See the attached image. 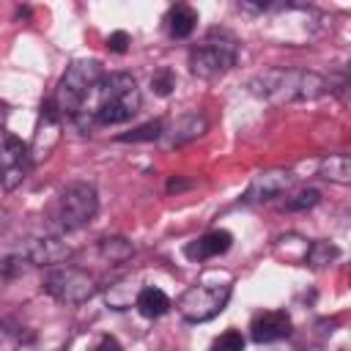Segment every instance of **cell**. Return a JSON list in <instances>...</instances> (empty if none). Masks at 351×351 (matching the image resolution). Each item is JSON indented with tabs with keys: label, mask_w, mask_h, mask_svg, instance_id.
I'll return each mask as SVG.
<instances>
[{
	"label": "cell",
	"mask_w": 351,
	"mask_h": 351,
	"mask_svg": "<svg viewBox=\"0 0 351 351\" xmlns=\"http://www.w3.org/2000/svg\"><path fill=\"white\" fill-rule=\"evenodd\" d=\"M329 90V82L307 69H285L274 66L252 77L250 93L271 101V104H291V101H313Z\"/></svg>",
	"instance_id": "6da1fadb"
},
{
	"label": "cell",
	"mask_w": 351,
	"mask_h": 351,
	"mask_svg": "<svg viewBox=\"0 0 351 351\" xmlns=\"http://www.w3.org/2000/svg\"><path fill=\"white\" fill-rule=\"evenodd\" d=\"M230 293H233L230 274H225V271H208V274H203L200 282L189 285L178 296L176 307H178V315L184 321L203 324V321H211L214 315H219L225 310Z\"/></svg>",
	"instance_id": "7a4b0ae2"
},
{
	"label": "cell",
	"mask_w": 351,
	"mask_h": 351,
	"mask_svg": "<svg viewBox=\"0 0 351 351\" xmlns=\"http://www.w3.org/2000/svg\"><path fill=\"white\" fill-rule=\"evenodd\" d=\"M140 101H143V96L137 88V80L126 71H115L110 77H101V82H99V104L93 110V118L101 126L123 123L132 115H137Z\"/></svg>",
	"instance_id": "3957f363"
},
{
	"label": "cell",
	"mask_w": 351,
	"mask_h": 351,
	"mask_svg": "<svg viewBox=\"0 0 351 351\" xmlns=\"http://www.w3.org/2000/svg\"><path fill=\"white\" fill-rule=\"evenodd\" d=\"M104 71L96 60H74L69 63V69L63 71L58 88H55V107L60 115H80V110L85 107V101L93 96V90L99 88Z\"/></svg>",
	"instance_id": "277c9868"
},
{
	"label": "cell",
	"mask_w": 351,
	"mask_h": 351,
	"mask_svg": "<svg viewBox=\"0 0 351 351\" xmlns=\"http://www.w3.org/2000/svg\"><path fill=\"white\" fill-rule=\"evenodd\" d=\"M236 58H239L236 38L222 33V30H208V36L192 47L189 69L200 80H217L236 66Z\"/></svg>",
	"instance_id": "5b68a950"
},
{
	"label": "cell",
	"mask_w": 351,
	"mask_h": 351,
	"mask_svg": "<svg viewBox=\"0 0 351 351\" xmlns=\"http://www.w3.org/2000/svg\"><path fill=\"white\" fill-rule=\"evenodd\" d=\"M41 288H44V293H49L52 299H58L63 304H82L96 293V280H93V274H88L82 269L58 263L44 274Z\"/></svg>",
	"instance_id": "8992f818"
},
{
	"label": "cell",
	"mask_w": 351,
	"mask_h": 351,
	"mask_svg": "<svg viewBox=\"0 0 351 351\" xmlns=\"http://www.w3.org/2000/svg\"><path fill=\"white\" fill-rule=\"evenodd\" d=\"M99 211V195L93 184L77 181L69 184L60 195V206H58V219L63 230H80L85 228Z\"/></svg>",
	"instance_id": "52a82bcc"
},
{
	"label": "cell",
	"mask_w": 351,
	"mask_h": 351,
	"mask_svg": "<svg viewBox=\"0 0 351 351\" xmlns=\"http://www.w3.org/2000/svg\"><path fill=\"white\" fill-rule=\"evenodd\" d=\"M30 167V148L11 132L0 126V186L16 189Z\"/></svg>",
	"instance_id": "ba28073f"
},
{
	"label": "cell",
	"mask_w": 351,
	"mask_h": 351,
	"mask_svg": "<svg viewBox=\"0 0 351 351\" xmlns=\"http://www.w3.org/2000/svg\"><path fill=\"white\" fill-rule=\"evenodd\" d=\"M60 112H58V107H55V101L52 99H47L44 104H41V112H38V123H36V132H33V140H30V165H38V162H44L52 151H55V145L60 143Z\"/></svg>",
	"instance_id": "9c48e42d"
},
{
	"label": "cell",
	"mask_w": 351,
	"mask_h": 351,
	"mask_svg": "<svg viewBox=\"0 0 351 351\" xmlns=\"http://www.w3.org/2000/svg\"><path fill=\"white\" fill-rule=\"evenodd\" d=\"M293 176L288 170H263L258 176H252L247 192H244V203H271L274 197L285 195L291 189Z\"/></svg>",
	"instance_id": "30bf717a"
},
{
	"label": "cell",
	"mask_w": 351,
	"mask_h": 351,
	"mask_svg": "<svg viewBox=\"0 0 351 351\" xmlns=\"http://www.w3.org/2000/svg\"><path fill=\"white\" fill-rule=\"evenodd\" d=\"M291 329H293V324H291V315L285 310H263L252 318L250 337L255 343H274V340L288 337Z\"/></svg>",
	"instance_id": "8fae6325"
},
{
	"label": "cell",
	"mask_w": 351,
	"mask_h": 351,
	"mask_svg": "<svg viewBox=\"0 0 351 351\" xmlns=\"http://www.w3.org/2000/svg\"><path fill=\"white\" fill-rule=\"evenodd\" d=\"M69 258H71V247L58 236L30 239L25 247V261H30L33 266H58Z\"/></svg>",
	"instance_id": "7c38bea8"
},
{
	"label": "cell",
	"mask_w": 351,
	"mask_h": 351,
	"mask_svg": "<svg viewBox=\"0 0 351 351\" xmlns=\"http://www.w3.org/2000/svg\"><path fill=\"white\" fill-rule=\"evenodd\" d=\"M230 244H233L230 230H225V228H214V230H208V233L197 236L195 241H189L184 252H186V258H189V261L203 263V261H211V258L225 255V252L230 250Z\"/></svg>",
	"instance_id": "4fadbf2b"
},
{
	"label": "cell",
	"mask_w": 351,
	"mask_h": 351,
	"mask_svg": "<svg viewBox=\"0 0 351 351\" xmlns=\"http://www.w3.org/2000/svg\"><path fill=\"white\" fill-rule=\"evenodd\" d=\"M195 27H197V11L186 3H176L165 14V30L170 38H186L195 33Z\"/></svg>",
	"instance_id": "5bb4252c"
},
{
	"label": "cell",
	"mask_w": 351,
	"mask_h": 351,
	"mask_svg": "<svg viewBox=\"0 0 351 351\" xmlns=\"http://www.w3.org/2000/svg\"><path fill=\"white\" fill-rule=\"evenodd\" d=\"M307 247H310V241H307L304 236H299V233H282V236H277V239H274L271 252H274V258H277V261H282V263L304 266Z\"/></svg>",
	"instance_id": "9a60e30c"
},
{
	"label": "cell",
	"mask_w": 351,
	"mask_h": 351,
	"mask_svg": "<svg viewBox=\"0 0 351 351\" xmlns=\"http://www.w3.org/2000/svg\"><path fill=\"white\" fill-rule=\"evenodd\" d=\"M134 307L140 310V315H143V318H162V315L170 310V296H167L162 288L145 285V288H140V291H137Z\"/></svg>",
	"instance_id": "2e32d148"
},
{
	"label": "cell",
	"mask_w": 351,
	"mask_h": 351,
	"mask_svg": "<svg viewBox=\"0 0 351 351\" xmlns=\"http://www.w3.org/2000/svg\"><path fill=\"white\" fill-rule=\"evenodd\" d=\"M206 126H208L206 118L197 115V112H186V115H181V118L173 123V129H170V145H184V143L200 137V134L206 132Z\"/></svg>",
	"instance_id": "e0dca14e"
},
{
	"label": "cell",
	"mask_w": 351,
	"mask_h": 351,
	"mask_svg": "<svg viewBox=\"0 0 351 351\" xmlns=\"http://www.w3.org/2000/svg\"><path fill=\"white\" fill-rule=\"evenodd\" d=\"M318 173H321L326 181L346 186V184H351V156H348V154H329V156L321 159Z\"/></svg>",
	"instance_id": "ac0fdd59"
},
{
	"label": "cell",
	"mask_w": 351,
	"mask_h": 351,
	"mask_svg": "<svg viewBox=\"0 0 351 351\" xmlns=\"http://www.w3.org/2000/svg\"><path fill=\"white\" fill-rule=\"evenodd\" d=\"M137 291H140V285H137L132 277H126V280L112 282V285L104 291V302H107V307H112V310H129V307L134 304V299H137Z\"/></svg>",
	"instance_id": "d6986e66"
},
{
	"label": "cell",
	"mask_w": 351,
	"mask_h": 351,
	"mask_svg": "<svg viewBox=\"0 0 351 351\" xmlns=\"http://www.w3.org/2000/svg\"><path fill=\"white\" fill-rule=\"evenodd\" d=\"M337 258H340V247L332 244V241H326V239H318V241H310L307 255H304V266L321 271V269H329Z\"/></svg>",
	"instance_id": "ffe728a7"
},
{
	"label": "cell",
	"mask_w": 351,
	"mask_h": 351,
	"mask_svg": "<svg viewBox=\"0 0 351 351\" xmlns=\"http://www.w3.org/2000/svg\"><path fill=\"white\" fill-rule=\"evenodd\" d=\"M99 252H101V258L110 261V263H123V261H129V258L134 255V247H132V241H126L123 236H104V239L99 241Z\"/></svg>",
	"instance_id": "44dd1931"
},
{
	"label": "cell",
	"mask_w": 351,
	"mask_h": 351,
	"mask_svg": "<svg viewBox=\"0 0 351 351\" xmlns=\"http://www.w3.org/2000/svg\"><path fill=\"white\" fill-rule=\"evenodd\" d=\"M162 134H165V123H162V121H148V123L137 126L134 132L121 134L118 140H121V143H145V140H159Z\"/></svg>",
	"instance_id": "7402d4cb"
},
{
	"label": "cell",
	"mask_w": 351,
	"mask_h": 351,
	"mask_svg": "<svg viewBox=\"0 0 351 351\" xmlns=\"http://www.w3.org/2000/svg\"><path fill=\"white\" fill-rule=\"evenodd\" d=\"M318 200H321V192L313 189V186H304V189L293 192V195L285 200V208H288V211H307V208L318 206Z\"/></svg>",
	"instance_id": "603a6c76"
},
{
	"label": "cell",
	"mask_w": 351,
	"mask_h": 351,
	"mask_svg": "<svg viewBox=\"0 0 351 351\" xmlns=\"http://www.w3.org/2000/svg\"><path fill=\"white\" fill-rule=\"evenodd\" d=\"M151 88L156 96H170L173 88H176V71L170 66H162L154 77H151Z\"/></svg>",
	"instance_id": "cb8c5ba5"
},
{
	"label": "cell",
	"mask_w": 351,
	"mask_h": 351,
	"mask_svg": "<svg viewBox=\"0 0 351 351\" xmlns=\"http://www.w3.org/2000/svg\"><path fill=\"white\" fill-rule=\"evenodd\" d=\"M211 348H219V351H241L244 348V335L239 329H228V332H222L211 343Z\"/></svg>",
	"instance_id": "d4e9b609"
},
{
	"label": "cell",
	"mask_w": 351,
	"mask_h": 351,
	"mask_svg": "<svg viewBox=\"0 0 351 351\" xmlns=\"http://www.w3.org/2000/svg\"><path fill=\"white\" fill-rule=\"evenodd\" d=\"M25 271V258L22 255H8L0 261V277L11 280V277H19Z\"/></svg>",
	"instance_id": "484cf974"
},
{
	"label": "cell",
	"mask_w": 351,
	"mask_h": 351,
	"mask_svg": "<svg viewBox=\"0 0 351 351\" xmlns=\"http://www.w3.org/2000/svg\"><path fill=\"white\" fill-rule=\"evenodd\" d=\"M129 44H132V38H129L126 30H115V33L107 36V49L115 52V55H123L129 49Z\"/></svg>",
	"instance_id": "4316f807"
},
{
	"label": "cell",
	"mask_w": 351,
	"mask_h": 351,
	"mask_svg": "<svg viewBox=\"0 0 351 351\" xmlns=\"http://www.w3.org/2000/svg\"><path fill=\"white\" fill-rule=\"evenodd\" d=\"M236 3L247 14H266V3L263 0H236Z\"/></svg>",
	"instance_id": "83f0119b"
},
{
	"label": "cell",
	"mask_w": 351,
	"mask_h": 351,
	"mask_svg": "<svg viewBox=\"0 0 351 351\" xmlns=\"http://www.w3.org/2000/svg\"><path fill=\"white\" fill-rule=\"evenodd\" d=\"M192 181H184V178H170L167 181V192H181V189H189Z\"/></svg>",
	"instance_id": "f1b7e54d"
},
{
	"label": "cell",
	"mask_w": 351,
	"mask_h": 351,
	"mask_svg": "<svg viewBox=\"0 0 351 351\" xmlns=\"http://www.w3.org/2000/svg\"><path fill=\"white\" fill-rule=\"evenodd\" d=\"M99 348H121V343H118L115 337H110V335H107V337H101V340H99Z\"/></svg>",
	"instance_id": "f546056e"
},
{
	"label": "cell",
	"mask_w": 351,
	"mask_h": 351,
	"mask_svg": "<svg viewBox=\"0 0 351 351\" xmlns=\"http://www.w3.org/2000/svg\"><path fill=\"white\" fill-rule=\"evenodd\" d=\"M263 3H266V11H274V8L282 11V8L288 5V0H263Z\"/></svg>",
	"instance_id": "4dcf8cb0"
},
{
	"label": "cell",
	"mask_w": 351,
	"mask_h": 351,
	"mask_svg": "<svg viewBox=\"0 0 351 351\" xmlns=\"http://www.w3.org/2000/svg\"><path fill=\"white\" fill-rule=\"evenodd\" d=\"M16 16H19V19H22V16L27 19V16H30V8H19V11H16Z\"/></svg>",
	"instance_id": "1f68e13d"
}]
</instances>
